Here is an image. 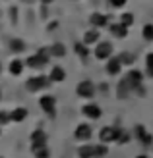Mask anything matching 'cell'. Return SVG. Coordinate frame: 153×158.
<instances>
[{"mask_svg": "<svg viewBox=\"0 0 153 158\" xmlns=\"http://www.w3.org/2000/svg\"><path fill=\"white\" fill-rule=\"evenodd\" d=\"M49 50H51L52 58H64V56H66V46H64L62 43H52L49 46Z\"/></svg>", "mask_w": 153, "mask_h": 158, "instance_id": "d6986e66", "label": "cell"}, {"mask_svg": "<svg viewBox=\"0 0 153 158\" xmlns=\"http://www.w3.org/2000/svg\"><path fill=\"white\" fill-rule=\"evenodd\" d=\"M0 100H2V91H0Z\"/></svg>", "mask_w": 153, "mask_h": 158, "instance_id": "8d00e7d4", "label": "cell"}, {"mask_svg": "<svg viewBox=\"0 0 153 158\" xmlns=\"http://www.w3.org/2000/svg\"><path fill=\"white\" fill-rule=\"evenodd\" d=\"M82 114L87 118V120L97 122L99 118L103 116V110H101L99 104H95V102H87V104H83V108H82Z\"/></svg>", "mask_w": 153, "mask_h": 158, "instance_id": "ba28073f", "label": "cell"}, {"mask_svg": "<svg viewBox=\"0 0 153 158\" xmlns=\"http://www.w3.org/2000/svg\"><path fill=\"white\" fill-rule=\"evenodd\" d=\"M51 50L49 48H39L35 54H31V56L25 60V66L31 68V69H35V72H41V69H45L47 66H49V62H51Z\"/></svg>", "mask_w": 153, "mask_h": 158, "instance_id": "6da1fadb", "label": "cell"}, {"mask_svg": "<svg viewBox=\"0 0 153 158\" xmlns=\"http://www.w3.org/2000/svg\"><path fill=\"white\" fill-rule=\"evenodd\" d=\"M52 2H54V0H41V4H45V6L47 4H52Z\"/></svg>", "mask_w": 153, "mask_h": 158, "instance_id": "836d02e7", "label": "cell"}, {"mask_svg": "<svg viewBox=\"0 0 153 158\" xmlns=\"http://www.w3.org/2000/svg\"><path fill=\"white\" fill-rule=\"evenodd\" d=\"M118 58H120V62H122V66H132L134 64V54L132 52H122Z\"/></svg>", "mask_w": 153, "mask_h": 158, "instance_id": "f1b7e54d", "label": "cell"}, {"mask_svg": "<svg viewBox=\"0 0 153 158\" xmlns=\"http://www.w3.org/2000/svg\"><path fill=\"white\" fill-rule=\"evenodd\" d=\"M10 50L14 54H21L23 50H25V43H23L21 39H12L10 41Z\"/></svg>", "mask_w": 153, "mask_h": 158, "instance_id": "7402d4cb", "label": "cell"}, {"mask_svg": "<svg viewBox=\"0 0 153 158\" xmlns=\"http://www.w3.org/2000/svg\"><path fill=\"white\" fill-rule=\"evenodd\" d=\"M122 62H120V58L116 56V58H109L107 60V64H105V72H107V75H110V77H116V75H120V72H122Z\"/></svg>", "mask_w": 153, "mask_h": 158, "instance_id": "8fae6325", "label": "cell"}, {"mask_svg": "<svg viewBox=\"0 0 153 158\" xmlns=\"http://www.w3.org/2000/svg\"><path fill=\"white\" fill-rule=\"evenodd\" d=\"M109 33L115 37V39H118V41H122V39H126L128 37V27L126 25H122V23H109Z\"/></svg>", "mask_w": 153, "mask_h": 158, "instance_id": "4fadbf2b", "label": "cell"}, {"mask_svg": "<svg viewBox=\"0 0 153 158\" xmlns=\"http://www.w3.org/2000/svg\"><path fill=\"white\" fill-rule=\"evenodd\" d=\"M39 106H41V110L51 118V120H54L56 118V97L54 94H43L41 98H39Z\"/></svg>", "mask_w": 153, "mask_h": 158, "instance_id": "277c9868", "label": "cell"}, {"mask_svg": "<svg viewBox=\"0 0 153 158\" xmlns=\"http://www.w3.org/2000/svg\"><path fill=\"white\" fill-rule=\"evenodd\" d=\"M93 54H95L97 60H105V62H107L112 56V44L109 41H99L97 44H95V48H93Z\"/></svg>", "mask_w": 153, "mask_h": 158, "instance_id": "8992f818", "label": "cell"}, {"mask_svg": "<svg viewBox=\"0 0 153 158\" xmlns=\"http://www.w3.org/2000/svg\"><path fill=\"white\" fill-rule=\"evenodd\" d=\"M31 151H33V156L35 158H51L49 147H37V148H31Z\"/></svg>", "mask_w": 153, "mask_h": 158, "instance_id": "cb8c5ba5", "label": "cell"}, {"mask_svg": "<svg viewBox=\"0 0 153 158\" xmlns=\"http://www.w3.org/2000/svg\"><path fill=\"white\" fill-rule=\"evenodd\" d=\"M136 158H149V156H147V154H138Z\"/></svg>", "mask_w": 153, "mask_h": 158, "instance_id": "e575fe53", "label": "cell"}, {"mask_svg": "<svg viewBox=\"0 0 153 158\" xmlns=\"http://www.w3.org/2000/svg\"><path fill=\"white\" fill-rule=\"evenodd\" d=\"M120 23L130 29V27L134 25V14H132V12H124V14H120Z\"/></svg>", "mask_w": 153, "mask_h": 158, "instance_id": "d4e9b609", "label": "cell"}, {"mask_svg": "<svg viewBox=\"0 0 153 158\" xmlns=\"http://www.w3.org/2000/svg\"><path fill=\"white\" fill-rule=\"evenodd\" d=\"M51 79L49 75H33L25 81V91L27 93H39V91H45L47 87H51Z\"/></svg>", "mask_w": 153, "mask_h": 158, "instance_id": "7a4b0ae2", "label": "cell"}, {"mask_svg": "<svg viewBox=\"0 0 153 158\" xmlns=\"http://www.w3.org/2000/svg\"><path fill=\"white\" fill-rule=\"evenodd\" d=\"M128 0H109V6L115 8V10H122V8L126 6Z\"/></svg>", "mask_w": 153, "mask_h": 158, "instance_id": "1f68e13d", "label": "cell"}, {"mask_svg": "<svg viewBox=\"0 0 153 158\" xmlns=\"http://www.w3.org/2000/svg\"><path fill=\"white\" fill-rule=\"evenodd\" d=\"M8 123H12L10 110H0V125H8Z\"/></svg>", "mask_w": 153, "mask_h": 158, "instance_id": "f546056e", "label": "cell"}, {"mask_svg": "<svg viewBox=\"0 0 153 158\" xmlns=\"http://www.w3.org/2000/svg\"><path fill=\"white\" fill-rule=\"evenodd\" d=\"M142 37L146 39L147 43H153V23H146L142 29Z\"/></svg>", "mask_w": 153, "mask_h": 158, "instance_id": "484cf974", "label": "cell"}, {"mask_svg": "<svg viewBox=\"0 0 153 158\" xmlns=\"http://www.w3.org/2000/svg\"><path fill=\"white\" fill-rule=\"evenodd\" d=\"M0 75H2V62H0Z\"/></svg>", "mask_w": 153, "mask_h": 158, "instance_id": "d590c367", "label": "cell"}, {"mask_svg": "<svg viewBox=\"0 0 153 158\" xmlns=\"http://www.w3.org/2000/svg\"><path fill=\"white\" fill-rule=\"evenodd\" d=\"M89 23H91V27L95 29H101V27H107L110 19H109V15L107 14H101V12H95L89 15Z\"/></svg>", "mask_w": 153, "mask_h": 158, "instance_id": "7c38bea8", "label": "cell"}, {"mask_svg": "<svg viewBox=\"0 0 153 158\" xmlns=\"http://www.w3.org/2000/svg\"><path fill=\"white\" fill-rule=\"evenodd\" d=\"M130 139H132V133H130V131H124V129H120V127H118V139H116V143H118V145H126V143H130Z\"/></svg>", "mask_w": 153, "mask_h": 158, "instance_id": "603a6c76", "label": "cell"}, {"mask_svg": "<svg viewBox=\"0 0 153 158\" xmlns=\"http://www.w3.org/2000/svg\"><path fill=\"white\" fill-rule=\"evenodd\" d=\"M0 158H2V156H0Z\"/></svg>", "mask_w": 153, "mask_h": 158, "instance_id": "74e56055", "label": "cell"}, {"mask_svg": "<svg viewBox=\"0 0 153 158\" xmlns=\"http://www.w3.org/2000/svg\"><path fill=\"white\" fill-rule=\"evenodd\" d=\"M29 141H31V148L47 147V143H49V135H47L45 129H33L31 135H29Z\"/></svg>", "mask_w": 153, "mask_h": 158, "instance_id": "9c48e42d", "label": "cell"}, {"mask_svg": "<svg viewBox=\"0 0 153 158\" xmlns=\"http://www.w3.org/2000/svg\"><path fill=\"white\" fill-rule=\"evenodd\" d=\"M116 139H118V127L116 125H105V127L99 129V143L110 145V143H116Z\"/></svg>", "mask_w": 153, "mask_h": 158, "instance_id": "5b68a950", "label": "cell"}, {"mask_svg": "<svg viewBox=\"0 0 153 158\" xmlns=\"http://www.w3.org/2000/svg\"><path fill=\"white\" fill-rule=\"evenodd\" d=\"M93 137V129L89 123H79L78 127L74 129V139L76 141H82V143H87Z\"/></svg>", "mask_w": 153, "mask_h": 158, "instance_id": "30bf717a", "label": "cell"}, {"mask_svg": "<svg viewBox=\"0 0 153 158\" xmlns=\"http://www.w3.org/2000/svg\"><path fill=\"white\" fill-rule=\"evenodd\" d=\"M82 41H83L87 46H93V44H97V43L101 41V33H99V29H95V27L87 29L85 33H83V39H82Z\"/></svg>", "mask_w": 153, "mask_h": 158, "instance_id": "5bb4252c", "label": "cell"}, {"mask_svg": "<svg viewBox=\"0 0 153 158\" xmlns=\"http://www.w3.org/2000/svg\"><path fill=\"white\" fill-rule=\"evenodd\" d=\"M27 110L23 108V106H18V108H14L10 110V116H12V122L14 123H21V122H25V118H27Z\"/></svg>", "mask_w": 153, "mask_h": 158, "instance_id": "e0dca14e", "label": "cell"}, {"mask_svg": "<svg viewBox=\"0 0 153 158\" xmlns=\"http://www.w3.org/2000/svg\"><path fill=\"white\" fill-rule=\"evenodd\" d=\"M95 93H97V85L89 79H83V81H79L76 85V94L79 98H85V100H91L95 97Z\"/></svg>", "mask_w": 153, "mask_h": 158, "instance_id": "3957f363", "label": "cell"}, {"mask_svg": "<svg viewBox=\"0 0 153 158\" xmlns=\"http://www.w3.org/2000/svg\"><path fill=\"white\" fill-rule=\"evenodd\" d=\"M146 133H147V131H146V127L138 123V125H136V127H134V131H132V137H136V139L140 141V139H142L143 135H146Z\"/></svg>", "mask_w": 153, "mask_h": 158, "instance_id": "4dcf8cb0", "label": "cell"}, {"mask_svg": "<svg viewBox=\"0 0 153 158\" xmlns=\"http://www.w3.org/2000/svg\"><path fill=\"white\" fill-rule=\"evenodd\" d=\"M140 143L143 145V147H149V145H153V135L151 133H146L142 139H140Z\"/></svg>", "mask_w": 153, "mask_h": 158, "instance_id": "d6a6232c", "label": "cell"}, {"mask_svg": "<svg viewBox=\"0 0 153 158\" xmlns=\"http://www.w3.org/2000/svg\"><path fill=\"white\" fill-rule=\"evenodd\" d=\"M74 54H76V56H79L82 60H87V58H89V46H87L83 41L82 43H76L74 44Z\"/></svg>", "mask_w": 153, "mask_h": 158, "instance_id": "ffe728a7", "label": "cell"}, {"mask_svg": "<svg viewBox=\"0 0 153 158\" xmlns=\"http://www.w3.org/2000/svg\"><path fill=\"white\" fill-rule=\"evenodd\" d=\"M107 154H109V147L105 145V143L95 145V158H105Z\"/></svg>", "mask_w": 153, "mask_h": 158, "instance_id": "4316f807", "label": "cell"}, {"mask_svg": "<svg viewBox=\"0 0 153 158\" xmlns=\"http://www.w3.org/2000/svg\"><path fill=\"white\" fill-rule=\"evenodd\" d=\"M122 79L126 81V85L130 87L132 91H136L140 85H143V73L140 69H130V72L126 73V77H122Z\"/></svg>", "mask_w": 153, "mask_h": 158, "instance_id": "52a82bcc", "label": "cell"}, {"mask_svg": "<svg viewBox=\"0 0 153 158\" xmlns=\"http://www.w3.org/2000/svg\"><path fill=\"white\" fill-rule=\"evenodd\" d=\"M49 79L52 83H62L64 79H66V69L62 66H52L51 72H49Z\"/></svg>", "mask_w": 153, "mask_h": 158, "instance_id": "2e32d148", "label": "cell"}, {"mask_svg": "<svg viewBox=\"0 0 153 158\" xmlns=\"http://www.w3.org/2000/svg\"><path fill=\"white\" fill-rule=\"evenodd\" d=\"M79 158H95V145H82L78 148Z\"/></svg>", "mask_w": 153, "mask_h": 158, "instance_id": "44dd1931", "label": "cell"}, {"mask_svg": "<svg viewBox=\"0 0 153 158\" xmlns=\"http://www.w3.org/2000/svg\"><path fill=\"white\" fill-rule=\"evenodd\" d=\"M132 94V89L126 85V81L124 79H120V83H118V87H116V98H120V100H124V98H128Z\"/></svg>", "mask_w": 153, "mask_h": 158, "instance_id": "ac0fdd59", "label": "cell"}, {"mask_svg": "<svg viewBox=\"0 0 153 158\" xmlns=\"http://www.w3.org/2000/svg\"><path fill=\"white\" fill-rule=\"evenodd\" d=\"M25 68H27V66H25V60L14 58V60L10 62V66H8V72H10V75L18 77V75H21V73H23V69H25Z\"/></svg>", "mask_w": 153, "mask_h": 158, "instance_id": "9a60e30c", "label": "cell"}, {"mask_svg": "<svg viewBox=\"0 0 153 158\" xmlns=\"http://www.w3.org/2000/svg\"><path fill=\"white\" fill-rule=\"evenodd\" d=\"M146 75L153 77V52H149L146 56Z\"/></svg>", "mask_w": 153, "mask_h": 158, "instance_id": "83f0119b", "label": "cell"}]
</instances>
